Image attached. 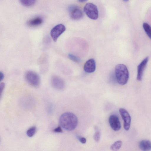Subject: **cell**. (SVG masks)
Segmentation results:
<instances>
[{
	"instance_id": "1",
	"label": "cell",
	"mask_w": 151,
	"mask_h": 151,
	"mask_svg": "<svg viewBox=\"0 0 151 151\" xmlns=\"http://www.w3.org/2000/svg\"><path fill=\"white\" fill-rule=\"evenodd\" d=\"M59 121L63 128L70 131L75 129L78 123L77 117L73 113L70 112L63 114L60 118Z\"/></svg>"
},
{
	"instance_id": "2",
	"label": "cell",
	"mask_w": 151,
	"mask_h": 151,
	"mask_svg": "<svg viewBox=\"0 0 151 151\" xmlns=\"http://www.w3.org/2000/svg\"><path fill=\"white\" fill-rule=\"evenodd\" d=\"M116 80L120 84L123 85L127 83L129 78V73L125 65L119 64L116 65L115 69Z\"/></svg>"
},
{
	"instance_id": "3",
	"label": "cell",
	"mask_w": 151,
	"mask_h": 151,
	"mask_svg": "<svg viewBox=\"0 0 151 151\" xmlns=\"http://www.w3.org/2000/svg\"><path fill=\"white\" fill-rule=\"evenodd\" d=\"M84 11L90 18L93 20L97 19L98 11L96 5L92 3H87L84 7Z\"/></svg>"
},
{
	"instance_id": "4",
	"label": "cell",
	"mask_w": 151,
	"mask_h": 151,
	"mask_svg": "<svg viewBox=\"0 0 151 151\" xmlns=\"http://www.w3.org/2000/svg\"><path fill=\"white\" fill-rule=\"evenodd\" d=\"M25 77L27 81L31 86L37 87L40 85V77L36 73L32 71H28L26 72Z\"/></svg>"
},
{
	"instance_id": "5",
	"label": "cell",
	"mask_w": 151,
	"mask_h": 151,
	"mask_svg": "<svg viewBox=\"0 0 151 151\" xmlns=\"http://www.w3.org/2000/svg\"><path fill=\"white\" fill-rule=\"evenodd\" d=\"M65 27L63 24H59L51 29L50 35L54 42L57 41L59 37L65 31Z\"/></svg>"
},
{
	"instance_id": "6",
	"label": "cell",
	"mask_w": 151,
	"mask_h": 151,
	"mask_svg": "<svg viewBox=\"0 0 151 151\" xmlns=\"http://www.w3.org/2000/svg\"><path fill=\"white\" fill-rule=\"evenodd\" d=\"M51 83L52 86L57 90H63L65 87V83L64 80L56 76H54L52 77Z\"/></svg>"
},
{
	"instance_id": "7",
	"label": "cell",
	"mask_w": 151,
	"mask_h": 151,
	"mask_svg": "<svg viewBox=\"0 0 151 151\" xmlns=\"http://www.w3.org/2000/svg\"><path fill=\"white\" fill-rule=\"evenodd\" d=\"M68 11L72 19L78 20L82 18L83 14L81 10L77 6L72 5L68 8Z\"/></svg>"
},
{
	"instance_id": "8",
	"label": "cell",
	"mask_w": 151,
	"mask_h": 151,
	"mask_svg": "<svg viewBox=\"0 0 151 151\" xmlns=\"http://www.w3.org/2000/svg\"><path fill=\"white\" fill-rule=\"evenodd\" d=\"M119 112L124 122V127L126 131L128 130L130 127L131 122L130 116L128 111L124 108H121Z\"/></svg>"
},
{
	"instance_id": "9",
	"label": "cell",
	"mask_w": 151,
	"mask_h": 151,
	"mask_svg": "<svg viewBox=\"0 0 151 151\" xmlns=\"http://www.w3.org/2000/svg\"><path fill=\"white\" fill-rule=\"evenodd\" d=\"M109 123L111 128L115 131L120 130L121 125L118 116L115 114L111 115L109 118Z\"/></svg>"
},
{
	"instance_id": "10",
	"label": "cell",
	"mask_w": 151,
	"mask_h": 151,
	"mask_svg": "<svg viewBox=\"0 0 151 151\" xmlns=\"http://www.w3.org/2000/svg\"><path fill=\"white\" fill-rule=\"evenodd\" d=\"M148 60V57H146L137 66V79L138 81H141L142 80L144 71Z\"/></svg>"
},
{
	"instance_id": "11",
	"label": "cell",
	"mask_w": 151,
	"mask_h": 151,
	"mask_svg": "<svg viewBox=\"0 0 151 151\" xmlns=\"http://www.w3.org/2000/svg\"><path fill=\"white\" fill-rule=\"evenodd\" d=\"M96 68V62L93 59H90L87 61L83 66L84 71L88 73L93 72L95 71Z\"/></svg>"
},
{
	"instance_id": "12",
	"label": "cell",
	"mask_w": 151,
	"mask_h": 151,
	"mask_svg": "<svg viewBox=\"0 0 151 151\" xmlns=\"http://www.w3.org/2000/svg\"><path fill=\"white\" fill-rule=\"evenodd\" d=\"M43 22V19L40 17H36L29 20L27 22V25L30 27H34L41 24Z\"/></svg>"
},
{
	"instance_id": "13",
	"label": "cell",
	"mask_w": 151,
	"mask_h": 151,
	"mask_svg": "<svg viewBox=\"0 0 151 151\" xmlns=\"http://www.w3.org/2000/svg\"><path fill=\"white\" fill-rule=\"evenodd\" d=\"M140 149L142 150L147 151L151 150V142L148 140H143L139 144Z\"/></svg>"
},
{
	"instance_id": "14",
	"label": "cell",
	"mask_w": 151,
	"mask_h": 151,
	"mask_svg": "<svg viewBox=\"0 0 151 151\" xmlns=\"http://www.w3.org/2000/svg\"><path fill=\"white\" fill-rule=\"evenodd\" d=\"M122 142L119 140L115 142L110 146V149L113 151H117L119 150L122 145Z\"/></svg>"
},
{
	"instance_id": "15",
	"label": "cell",
	"mask_w": 151,
	"mask_h": 151,
	"mask_svg": "<svg viewBox=\"0 0 151 151\" xmlns=\"http://www.w3.org/2000/svg\"><path fill=\"white\" fill-rule=\"evenodd\" d=\"M94 128L95 133L93 136V139L95 141L98 142L100 139L101 132L97 126H95Z\"/></svg>"
},
{
	"instance_id": "16",
	"label": "cell",
	"mask_w": 151,
	"mask_h": 151,
	"mask_svg": "<svg viewBox=\"0 0 151 151\" xmlns=\"http://www.w3.org/2000/svg\"><path fill=\"white\" fill-rule=\"evenodd\" d=\"M143 27L146 33L149 38L151 39V27L146 23H144L143 24Z\"/></svg>"
},
{
	"instance_id": "17",
	"label": "cell",
	"mask_w": 151,
	"mask_h": 151,
	"mask_svg": "<svg viewBox=\"0 0 151 151\" xmlns=\"http://www.w3.org/2000/svg\"><path fill=\"white\" fill-rule=\"evenodd\" d=\"M20 2L23 5L29 6L33 5L36 0H19Z\"/></svg>"
},
{
	"instance_id": "18",
	"label": "cell",
	"mask_w": 151,
	"mask_h": 151,
	"mask_svg": "<svg viewBox=\"0 0 151 151\" xmlns=\"http://www.w3.org/2000/svg\"><path fill=\"white\" fill-rule=\"evenodd\" d=\"M36 131V127L35 126H32L27 130L26 134L28 136L31 137H32L35 134Z\"/></svg>"
},
{
	"instance_id": "19",
	"label": "cell",
	"mask_w": 151,
	"mask_h": 151,
	"mask_svg": "<svg viewBox=\"0 0 151 151\" xmlns=\"http://www.w3.org/2000/svg\"><path fill=\"white\" fill-rule=\"evenodd\" d=\"M69 58L71 60L76 63L80 62V59L76 56L71 54H69L68 55Z\"/></svg>"
},
{
	"instance_id": "20",
	"label": "cell",
	"mask_w": 151,
	"mask_h": 151,
	"mask_svg": "<svg viewBox=\"0 0 151 151\" xmlns=\"http://www.w3.org/2000/svg\"><path fill=\"white\" fill-rule=\"evenodd\" d=\"M53 131L54 132L56 133H62L63 132L62 129L61 127L60 126L54 129Z\"/></svg>"
},
{
	"instance_id": "21",
	"label": "cell",
	"mask_w": 151,
	"mask_h": 151,
	"mask_svg": "<svg viewBox=\"0 0 151 151\" xmlns=\"http://www.w3.org/2000/svg\"><path fill=\"white\" fill-rule=\"evenodd\" d=\"M78 139L80 142L82 144H85L86 142V138L84 137H78Z\"/></svg>"
},
{
	"instance_id": "22",
	"label": "cell",
	"mask_w": 151,
	"mask_h": 151,
	"mask_svg": "<svg viewBox=\"0 0 151 151\" xmlns=\"http://www.w3.org/2000/svg\"><path fill=\"white\" fill-rule=\"evenodd\" d=\"M5 87V83L3 82H2L0 84V88L1 90V96L2 92L4 90Z\"/></svg>"
},
{
	"instance_id": "23",
	"label": "cell",
	"mask_w": 151,
	"mask_h": 151,
	"mask_svg": "<svg viewBox=\"0 0 151 151\" xmlns=\"http://www.w3.org/2000/svg\"><path fill=\"white\" fill-rule=\"evenodd\" d=\"M4 78V74L1 72H0V81H2Z\"/></svg>"
},
{
	"instance_id": "24",
	"label": "cell",
	"mask_w": 151,
	"mask_h": 151,
	"mask_svg": "<svg viewBox=\"0 0 151 151\" xmlns=\"http://www.w3.org/2000/svg\"><path fill=\"white\" fill-rule=\"evenodd\" d=\"M87 0H78V1L80 2H83L86 1Z\"/></svg>"
},
{
	"instance_id": "25",
	"label": "cell",
	"mask_w": 151,
	"mask_h": 151,
	"mask_svg": "<svg viewBox=\"0 0 151 151\" xmlns=\"http://www.w3.org/2000/svg\"><path fill=\"white\" fill-rule=\"evenodd\" d=\"M123 1H128L129 0H123Z\"/></svg>"
}]
</instances>
